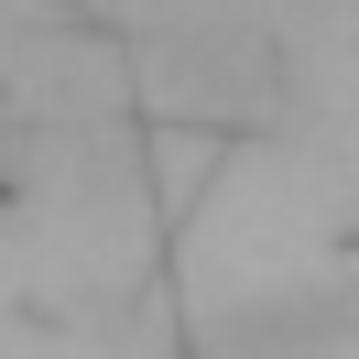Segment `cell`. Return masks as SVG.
<instances>
[{
  "label": "cell",
  "instance_id": "obj_1",
  "mask_svg": "<svg viewBox=\"0 0 359 359\" xmlns=\"http://www.w3.org/2000/svg\"><path fill=\"white\" fill-rule=\"evenodd\" d=\"M163 88L185 98V109L207 120H250L272 109V88H283V55H272L262 22H175V44H163Z\"/></svg>",
  "mask_w": 359,
  "mask_h": 359
}]
</instances>
